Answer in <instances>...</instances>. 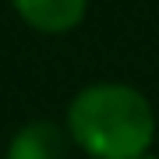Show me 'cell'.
Returning <instances> with one entry per match:
<instances>
[{
  "label": "cell",
  "instance_id": "cell-1",
  "mask_svg": "<svg viewBox=\"0 0 159 159\" xmlns=\"http://www.w3.org/2000/svg\"><path fill=\"white\" fill-rule=\"evenodd\" d=\"M64 127L92 159H138L152 148L156 110L127 81H92L67 102Z\"/></svg>",
  "mask_w": 159,
  "mask_h": 159
},
{
  "label": "cell",
  "instance_id": "cell-2",
  "mask_svg": "<svg viewBox=\"0 0 159 159\" xmlns=\"http://www.w3.org/2000/svg\"><path fill=\"white\" fill-rule=\"evenodd\" d=\"M71 145L74 142L67 127L53 124V120H29L11 134L4 159H67Z\"/></svg>",
  "mask_w": 159,
  "mask_h": 159
},
{
  "label": "cell",
  "instance_id": "cell-3",
  "mask_svg": "<svg viewBox=\"0 0 159 159\" xmlns=\"http://www.w3.org/2000/svg\"><path fill=\"white\" fill-rule=\"evenodd\" d=\"M11 7L29 29L43 35H64L85 21L89 0H11Z\"/></svg>",
  "mask_w": 159,
  "mask_h": 159
},
{
  "label": "cell",
  "instance_id": "cell-4",
  "mask_svg": "<svg viewBox=\"0 0 159 159\" xmlns=\"http://www.w3.org/2000/svg\"><path fill=\"white\" fill-rule=\"evenodd\" d=\"M138 159H159V156H152V152H145V156H138Z\"/></svg>",
  "mask_w": 159,
  "mask_h": 159
}]
</instances>
